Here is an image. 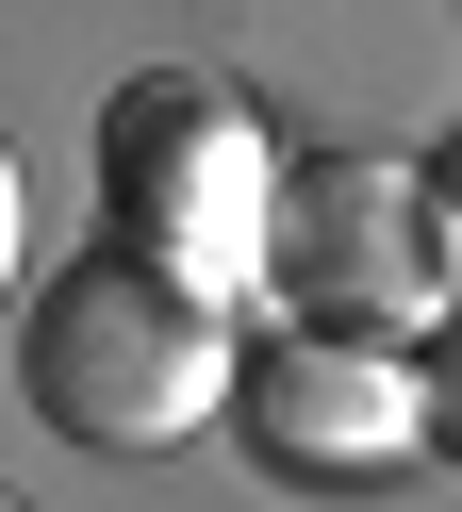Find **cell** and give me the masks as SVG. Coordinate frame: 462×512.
<instances>
[{
    "mask_svg": "<svg viewBox=\"0 0 462 512\" xmlns=\"http://www.w3.org/2000/svg\"><path fill=\"white\" fill-rule=\"evenodd\" d=\"M231 364H248L231 298L132 265V248H83V265L33 281V314H17L33 413H50L66 446H116V463H165V446L231 430Z\"/></svg>",
    "mask_w": 462,
    "mask_h": 512,
    "instance_id": "1",
    "label": "cell"
},
{
    "mask_svg": "<svg viewBox=\"0 0 462 512\" xmlns=\"http://www.w3.org/2000/svg\"><path fill=\"white\" fill-rule=\"evenodd\" d=\"M99 248L198 281V298H264L281 248V149L215 67H149L99 100Z\"/></svg>",
    "mask_w": 462,
    "mask_h": 512,
    "instance_id": "2",
    "label": "cell"
},
{
    "mask_svg": "<svg viewBox=\"0 0 462 512\" xmlns=\"http://www.w3.org/2000/svg\"><path fill=\"white\" fill-rule=\"evenodd\" d=\"M314 331H396L429 347L462 298V215L429 166H380V149H330V166H281V248H264Z\"/></svg>",
    "mask_w": 462,
    "mask_h": 512,
    "instance_id": "3",
    "label": "cell"
},
{
    "mask_svg": "<svg viewBox=\"0 0 462 512\" xmlns=\"http://www.w3.org/2000/svg\"><path fill=\"white\" fill-rule=\"evenodd\" d=\"M231 430L314 496H380V479L429 463V364L396 331H314L297 314V331H264L231 364Z\"/></svg>",
    "mask_w": 462,
    "mask_h": 512,
    "instance_id": "4",
    "label": "cell"
},
{
    "mask_svg": "<svg viewBox=\"0 0 462 512\" xmlns=\"http://www.w3.org/2000/svg\"><path fill=\"white\" fill-rule=\"evenodd\" d=\"M413 364H429V446H462V298H446V331H429Z\"/></svg>",
    "mask_w": 462,
    "mask_h": 512,
    "instance_id": "5",
    "label": "cell"
},
{
    "mask_svg": "<svg viewBox=\"0 0 462 512\" xmlns=\"http://www.w3.org/2000/svg\"><path fill=\"white\" fill-rule=\"evenodd\" d=\"M17 265H33V166L0 149V298H17Z\"/></svg>",
    "mask_w": 462,
    "mask_h": 512,
    "instance_id": "6",
    "label": "cell"
},
{
    "mask_svg": "<svg viewBox=\"0 0 462 512\" xmlns=\"http://www.w3.org/2000/svg\"><path fill=\"white\" fill-rule=\"evenodd\" d=\"M429 182H446V215H462V149H446V166H429Z\"/></svg>",
    "mask_w": 462,
    "mask_h": 512,
    "instance_id": "7",
    "label": "cell"
},
{
    "mask_svg": "<svg viewBox=\"0 0 462 512\" xmlns=\"http://www.w3.org/2000/svg\"><path fill=\"white\" fill-rule=\"evenodd\" d=\"M0 512H33V496H0Z\"/></svg>",
    "mask_w": 462,
    "mask_h": 512,
    "instance_id": "8",
    "label": "cell"
}]
</instances>
